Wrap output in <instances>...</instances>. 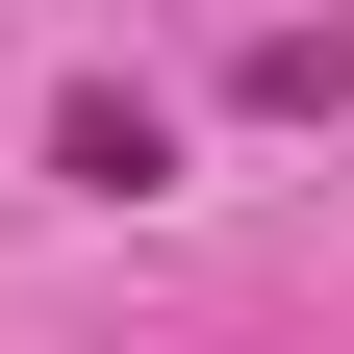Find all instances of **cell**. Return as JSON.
<instances>
[{
	"instance_id": "1",
	"label": "cell",
	"mask_w": 354,
	"mask_h": 354,
	"mask_svg": "<svg viewBox=\"0 0 354 354\" xmlns=\"http://www.w3.org/2000/svg\"><path fill=\"white\" fill-rule=\"evenodd\" d=\"M51 177H76V203H152V177H177V127L127 102V76H76V102H51Z\"/></svg>"
},
{
	"instance_id": "2",
	"label": "cell",
	"mask_w": 354,
	"mask_h": 354,
	"mask_svg": "<svg viewBox=\"0 0 354 354\" xmlns=\"http://www.w3.org/2000/svg\"><path fill=\"white\" fill-rule=\"evenodd\" d=\"M253 102H304V127H329V102H354V26H253Z\"/></svg>"
}]
</instances>
